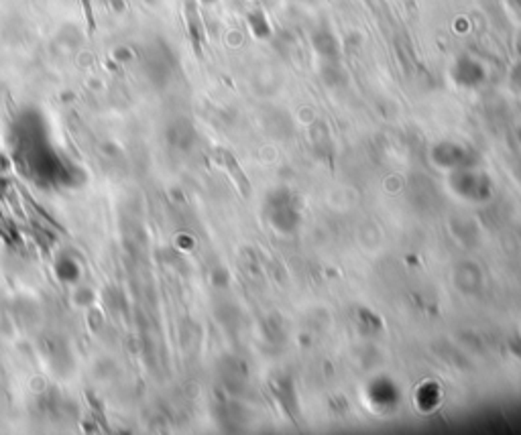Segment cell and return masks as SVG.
Masks as SVG:
<instances>
[{
  "label": "cell",
  "instance_id": "1",
  "mask_svg": "<svg viewBox=\"0 0 521 435\" xmlns=\"http://www.w3.org/2000/svg\"><path fill=\"white\" fill-rule=\"evenodd\" d=\"M216 155H218V159H222V163L226 165V169L230 171V175H232V179L236 181V185H239L241 194L247 197V195L250 194V188H248V179L245 177V173L241 171L239 163L234 161V157H232V155H230L228 151H218Z\"/></svg>",
  "mask_w": 521,
  "mask_h": 435
}]
</instances>
